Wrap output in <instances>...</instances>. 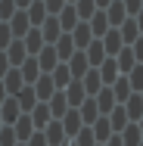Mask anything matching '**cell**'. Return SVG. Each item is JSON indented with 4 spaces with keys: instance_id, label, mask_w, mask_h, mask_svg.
I'll return each mask as SVG.
<instances>
[{
    "instance_id": "obj_1",
    "label": "cell",
    "mask_w": 143,
    "mask_h": 146,
    "mask_svg": "<svg viewBox=\"0 0 143 146\" xmlns=\"http://www.w3.org/2000/svg\"><path fill=\"white\" fill-rule=\"evenodd\" d=\"M34 59H37V65H41L44 75H50V72L59 65V56H56V50H53V44H44V47L34 53Z\"/></svg>"
},
{
    "instance_id": "obj_2",
    "label": "cell",
    "mask_w": 143,
    "mask_h": 146,
    "mask_svg": "<svg viewBox=\"0 0 143 146\" xmlns=\"http://www.w3.org/2000/svg\"><path fill=\"white\" fill-rule=\"evenodd\" d=\"M62 96H65L69 109H78V106L87 100V93H84V87H81V81H78V78H75V81H69V84L62 87Z\"/></svg>"
},
{
    "instance_id": "obj_3",
    "label": "cell",
    "mask_w": 143,
    "mask_h": 146,
    "mask_svg": "<svg viewBox=\"0 0 143 146\" xmlns=\"http://www.w3.org/2000/svg\"><path fill=\"white\" fill-rule=\"evenodd\" d=\"M31 90H34L37 103H47V100L56 93V87H53V78H50V75H37V81L31 84Z\"/></svg>"
},
{
    "instance_id": "obj_4",
    "label": "cell",
    "mask_w": 143,
    "mask_h": 146,
    "mask_svg": "<svg viewBox=\"0 0 143 146\" xmlns=\"http://www.w3.org/2000/svg\"><path fill=\"white\" fill-rule=\"evenodd\" d=\"M25 115L31 118L34 131H44V127H47V124L53 121V115H50V106H47V103H37V106H34L31 112H25Z\"/></svg>"
},
{
    "instance_id": "obj_5",
    "label": "cell",
    "mask_w": 143,
    "mask_h": 146,
    "mask_svg": "<svg viewBox=\"0 0 143 146\" xmlns=\"http://www.w3.org/2000/svg\"><path fill=\"white\" fill-rule=\"evenodd\" d=\"M59 124H62V131H65V137H69V140L84 127V121H81V115H78V109H69L65 115L59 118Z\"/></svg>"
},
{
    "instance_id": "obj_6",
    "label": "cell",
    "mask_w": 143,
    "mask_h": 146,
    "mask_svg": "<svg viewBox=\"0 0 143 146\" xmlns=\"http://www.w3.org/2000/svg\"><path fill=\"white\" fill-rule=\"evenodd\" d=\"M96 72H100V81H103V87H109L115 78L121 75V72H118V65H115V56H106L100 65H96Z\"/></svg>"
},
{
    "instance_id": "obj_7",
    "label": "cell",
    "mask_w": 143,
    "mask_h": 146,
    "mask_svg": "<svg viewBox=\"0 0 143 146\" xmlns=\"http://www.w3.org/2000/svg\"><path fill=\"white\" fill-rule=\"evenodd\" d=\"M6 25H9V31H13V37H22L25 31L31 28V22H28V16H25V9H16L9 19H6Z\"/></svg>"
},
{
    "instance_id": "obj_8",
    "label": "cell",
    "mask_w": 143,
    "mask_h": 146,
    "mask_svg": "<svg viewBox=\"0 0 143 146\" xmlns=\"http://www.w3.org/2000/svg\"><path fill=\"white\" fill-rule=\"evenodd\" d=\"M103 13H106V22H109V28H118V25L128 19V13H124V3H121V0H112V3H109Z\"/></svg>"
},
{
    "instance_id": "obj_9",
    "label": "cell",
    "mask_w": 143,
    "mask_h": 146,
    "mask_svg": "<svg viewBox=\"0 0 143 146\" xmlns=\"http://www.w3.org/2000/svg\"><path fill=\"white\" fill-rule=\"evenodd\" d=\"M53 50H56V56H59V62H65V59L75 53V40H72V34L69 31H62L56 40H53Z\"/></svg>"
},
{
    "instance_id": "obj_10",
    "label": "cell",
    "mask_w": 143,
    "mask_h": 146,
    "mask_svg": "<svg viewBox=\"0 0 143 146\" xmlns=\"http://www.w3.org/2000/svg\"><path fill=\"white\" fill-rule=\"evenodd\" d=\"M9 127H13V134H16V140H19V143H25V140H28L31 134H34V124H31V118L25 115V112H22V115L16 118V121H13Z\"/></svg>"
},
{
    "instance_id": "obj_11",
    "label": "cell",
    "mask_w": 143,
    "mask_h": 146,
    "mask_svg": "<svg viewBox=\"0 0 143 146\" xmlns=\"http://www.w3.org/2000/svg\"><path fill=\"white\" fill-rule=\"evenodd\" d=\"M65 65H69V75H72V78H81V75H84L87 68H90V65H87V56H84V50H75L72 56L65 59Z\"/></svg>"
},
{
    "instance_id": "obj_12",
    "label": "cell",
    "mask_w": 143,
    "mask_h": 146,
    "mask_svg": "<svg viewBox=\"0 0 143 146\" xmlns=\"http://www.w3.org/2000/svg\"><path fill=\"white\" fill-rule=\"evenodd\" d=\"M100 44H103V50H106V56H115L121 47H124V40H121V34H118V28H109L103 37H100Z\"/></svg>"
},
{
    "instance_id": "obj_13",
    "label": "cell",
    "mask_w": 143,
    "mask_h": 146,
    "mask_svg": "<svg viewBox=\"0 0 143 146\" xmlns=\"http://www.w3.org/2000/svg\"><path fill=\"white\" fill-rule=\"evenodd\" d=\"M19 40H22V47H25V53H28V56H34V53H37V50L44 47V37H41V28H28L25 34H22V37H19Z\"/></svg>"
},
{
    "instance_id": "obj_14",
    "label": "cell",
    "mask_w": 143,
    "mask_h": 146,
    "mask_svg": "<svg viewBox=\"0 0 143 146\" xmlns=\"http://www.w3.org/2000/svg\"><path fill=\"white\" fill-rule=\"evenodd\" d=\"M44 137H47V146H62L69 137H65V131H62V124H59V118H53L47 127H44Z\"/></svg>"
},
{
    "instance_id": "obj_15",
    "label": "cell",
    "mask_w": 143,
    "mask_h": 146,
    "mask_svg": "<svg viewBox=\"0 0 143 146\" xmlns=\"http://www.w3.org/2000/svg\"><path fill=\"white\" fill-rule=\"evenodd\" d=\"M56 22H59V28H62V31H72L75 25H78V22H81V19H78L75 6H72V3H65V6H62V9L56 13Z\"/></svg>"
},
{
    "instance_id": "obj_16",
    "label": "cell",
    "mask_w": 143,
    "mask_h": 146,
    "mask_svg": "<svg viewBox=\"0 0 143 146\" xmlns=\"http://www.w3.org/2000/svg\"><path fill=\"white\" fill-rule=\"evenodd\" d=\"M0 84H3V90H6V96H13V93H19V90L25 87V81H22L19 68H9V72L0 78Z\"/></svg>"
},
{
    "instance_id": "obj_17",
    "label": "cell",
    "mask_w": 143,
    "mask_h": 146,
    "mask_svg": "<svg viewBox=\"0 0 143 146\" xmlns=\"http://www.w3.org/2000/svg\"><path fill=\"white\" fill-rule=\"evenodd\" d=\"M3 53H6V59H9V65H13V68H19V65L28 59V53H25V47H22V40H19V37H13V44H9Z\"/></svg>"
},
{
    "instance_id": "obj_18",
    "label": "cell",
    "mask_w": 143,
    "mask_h": 146,
    "mask_svg": "<svg viewBox=\"0 0 143 146\" xmlns=\"http://www.w3.org/2000/svg\"><path fill=\"white\" fill-rule=\"evenodd\" d=\"M84 56H87V65H90V68H96V65L106 59V50H103L100 37H93V40H90V44L84 47Z\"/></svg>"
},
{
    "instance_id": "obj_19",
    "label": "cell",
    "mask_w": 143,
    "mask_h": 146,
    "mask_svg": "<svg viewBox=\"0 0 143 146\" xmlns=\"http://www.w3.org/2000/svg\"><path fill=\"white\" fill-rule=\"evenodd\" d=\"M37 28H41V37H44V44H53L59 34H62V28H59V22H56V16H47V19L37 25Z\"/></svg>"
},
{
    "instance_id": "obj_20",
    "label": "cell",
    "mask_w": 143,
    "mask_h": 146,
    "mask_svg": "<svg viewBox=\"0 0 143 146\" xmlns=\"http://www.w3.org/2000/svg\"><path fill=\"white\" fill-rule=\"evenodd\" d=\"M78 81H81V87H84V93H87V96L100 93V87H103V81H100V72H96V68H87V72L78 78Z\"/></svg>"
},
{
    "instance_id": "obj_21",
    "label": "cell",
    "mask_w": 143,
    "mask_h": 146,
    "mask_svg": "<svg viewBox=\"0 0 143 146\" xmlns=\"http://www.w3.org/2000/svg\"><path fill=\"white\" fill-rule=\"evenodd\" d=\"M19 115H22V109H19L16 96H6V100L0 103V118H3V124H13Z\"/></svg>"
},
{
    "instance_id": "obj_22",
    "label": "cell",
    "mask_w": 143,
    "mask_h": 146,
    "mask_svg": "<svg viewBox=\"0 0 143 146\" xmlns=\"http://www.w3.org/2000/svg\"><path fill=\"white\" fill-rule=\"evenodd\" d=\"M121 106H124V112H128V121H140V115H143V96L140 93H131Z\"/></svg>"
},
{
    "instance_id": "obj_23",
    "label": "cell",
    "mask_w": 143,
    "mask_h": 146,
    "mask_svg": "<svg viewBox=\"0 0 143 146\" xmlns=\"http://www.w3.org/2000/svg\"><path fill=\"white\" fill-rule=\"evenodd\" d=\"M19 75H22V81H25V84H34V81H37V75H44V72H41L37 59H34V56H28L22 65H19Z\"/></svg>"
},
{
    "instance_id": "obj_24",
    "label": "cell",
    "mask_w": 143,
    "mask_h": 146,
    "mask_svg": "<svg viewBox=\"0 0 143 146\" xmlns=\"http://www.w3.org/2000/svg\"><path fill=\"white\" fill-rule=\"evenodd\" d=\"M90 131H93V140L96 143H106L109 137H112V124H109V118L106 115H100L93 124H90Z\"/></svg>"
},
{
    "instance_id": "obj_25",
    "label": "cell",
    "mask_w": 143,
    "mask_h": 146,
    "mask_svg": "<svg viewBox=\"0 0 143 146\" xmlns=\"http://www.w3.org/2000/svg\"><path fill=\"white\" fill-rule=\"evenodd\" d=\"M69 34H72V40H75V50H84L87 44L93 40V34H90V28H87V22H78Z\"/></svg>"
},
{
    "instance_id": "obj_26",
    "label": "cell",
    "mask_w": 143,
    "mask_h": 146,
    "mask_svg": "<svg viewBox=\"0 0 143 146\" xmlns=\"http://www.w3.org/2000/svg\"><path fill=\"white\" fill-rule=\"evenodd\" d=\"M106 118H109V124H112V134H121V127H124V124H131V121H128V112H124V106H121V103L112 106Z\"/></svg>"
},
{
    "instance_id": "obj_27",
    "label": "cell",
    "mask_w": 143,
    "mask_h": 146,
    "mask_svg": "<svg viewBox=\"0 0 143 146\" xmlns=\"http://www.w3.org/2000/svg\"><path fill=\"white\" fill-rule=\"evenodd\" d=\"M25 16H28L31 28H37L44 19H47V9H44V0H31L28 6H25Z\"/></svg>"
},
{
    "instance_id": "obj_28",
    "label": "cell",
    "mask_w": 143,
    "mask_h": 146,
    "mask_svg": "<svg viewBox=\"0 0 143 146\" xmlns=\"http://www.w3.org/2000/svg\"><path fill=\"white\" fill-rule=\"evenodd\" d=\"M87 28H90V34H93V37H103V34L109 31V22H106V13H103V9H96V13H93V16L87 19Z\"/></svg>"
},
{
    "instance_id": "obj_29",
    "label": "cell",
    "mask_w": 143,
    "mask_h": 146,
    "mask_svg": "<svg viewBox=\"0 0 143 146\" xmlns=\"http://www.w3.org/2000/svg\"><path fill=\"white\" fill-rule=\"evenodd\" d=\"M93 103H96V109H100V115H109V109L112 106H118L112 96V90L109 87H100V93H93Z\"/></svg>"
},
{
    "instance_id": "obj_30",
    "label": "cell",
    "mask_w": 143,
    "mask_h": 146,
    "mask_svg": "<svg viewBox=\"0 0 143 146\" xmlns=\"http://www.w3.org/2000/svg\"><path fill=\"white\" fill-rule=\"evenodd\" d=\"M118 34H121V40H124V47L128 44H134L137 37H140V28H137V22H134V16H128L121 25H118Z\"/></svg>"
},
{
    "instance_id": "obj_31",
    "label": "cell",
    "mask_w": 143,
    "mask_h": 146,
    "mask_svg": "<svg viewBox=\"0 0 143 146\" xmlns=\"http://www.w3.org/2000/svg\"><path fill=\"white\" fill-rule=\"evenodd\" d=\"M109 90H112L115 103H124V100H128V96L134 93V90H131V84H128V78H124V75H118V78H115L112 84H109Z\"/></svg>"
},
{
    "instance_id": "obj_32",
    "label": "cell",
    "mask_w": 143,
    "mask_h": 146,
    "mask_svg": "<svg viewBox=\"0 0 143 146\" xmlns=\"http://www.w3.org/2000/svg\"><path fill=\"white\" fill-rule=\"evenodd\" d=\"M13 96H16V103H19V109H22V112H31V109L37 106V96H34L31 84H25V87L19 90V93H13Z\"/></svg>"
},
{
    "instance_id": "obj_33",
    "label": "cell",
    "mask_w": 143,
    "mask_h": 146,
    "mask_svg": "<svg viewBox=\"0 0 143 146\" xmlns=\"http://www.w3.org/2000/svg\"><path fill=\"white\" fill-rule=\"evenodd\" d=\"M115 65H118L121 75H128V72L137 65V59H134V53H131V47H121V50L115 53Z\"/></svg>"
},
{
    "instance_id": "obj_34",
    "label": "cell",
    "mask_w": 143,
    "mask_h": 146,
    "mask_svg": "<svg viewBox=\"0 0 143 146\" xmlns=\"http://www.w3.org/2000/svg\"><path fill=\"white\" fill-rule=\"evenodd\" d=\"M78 115H81V121H84V124H93V121L100 118V109H96V103H93V96H87L84 103L78 106Z\"/></svg>"
},
{
    "instance_id": "obj_35",
    "label": "cell",
    "mask_w": 143,
    "mask_h": 146,
    "mask_svg": "<svg viewBox=\"0 0 143 146\" xmlns=\"http://www.w3.org/2000/svg\"><path fill=\"white\" fill-rule=\"evenodd\" d=\"M118 137H121V143H124V146H140V143H143V137H140V127H137L134 121H131V124H124Z\"/></svg>"
},
{
    "instance_id": "obj_36",
    "label": "cell",
    "mask_w": 143,
    "mask_h": 146,
    "mask_svg": "<svg viewBox=\"0 0 143 146\" xmlns=\"http://www.w3.org/2000/svg\"><path fill=\"white\" fill-rule=\"evenodd\" d=\"M47 106H50V115L53 118H62L65 112H69V103H65V96H62V90H56L50 100H47Z\"/></svg>"
},
{
    "instance_id": "obj_37",
    "label": "cell",
    "mask_w": 143,
    "mask_h": 146,
    "mask_svg": "<svg viewBox=\"0 0 143 146\" xmlns=\"http://www.w3.org/2000/svg\"><path fill=\"white\" fill-rule=\"evenodd\" d=\"M50 78H53V87H56V90H62L65 84H69V81H75V78L69 75V65H65V62H59L56 68L50 72Z\"/></svg>"
},
{
    "instance_id": "obj_38",
    "label": "cell",
    "mask_w": 143,
    "mask_h": 146,
    "mask_svg": "<svg viewBox=\"0 0 143 146\" xmlns=\"http://www.w3.org/2000/svg\"><path fill=\"white\" fill-rule=\"evenodd\" d=\"M124 78H128V84H131V90H134V93H140V90H143V62H137V65L124 75Z\"/></svg>"
},
{
    "instance_id": "obj_39",
    "label": "cell",
    "mask_w": 143,
    "mask_h": 146,
    "mask_svg": "<svg viewBox=\"0 0 143 146\" xmlns=\"http://www.w3.org/2000/svg\"><path fill=\"white\" fill-rule=\"evenodd\" d=\"M72 6H75V13H78V19H81V22H87V19L96 13V3H93V0H75Z\"/></svg>"
},
{
    "instance_id": "obj_40",
    "label": "cell",
    "mask_w": 143,
    "mask_h": 146,
    "mask_svg": "<svg viewBox=\"0 0 143 146\" xmlns=\"http://www.w3.org/2000/svg\"><path fill=\"white\" fill-rule=\"evenodd\" d=\"M72 143H75V146H93V143H96V140H93V131H90V124H84V127H81V131L72 137Z\"/></svg>"
},
{
    "instance_id": "obj_41",
    "label": "cell",
    "mask_w": 143,
    "mask_h": 146,
    "mask_svg": "<svg viewBox=\"0 0 143 146\" xmlns=\"http://www.w3.org/2000/svg\"><path fill=\"white\" fill-rule=\"evenodd\" d=\"M19 140H16V134H13V127L9 124H3L0 127V146H16Z\"/></svg>"
},
{
    "instance_id": "obj_42",
    "label": "cell",
    "mask_w": 143,
    "mask_h": 146,
    "mask_svg": "<svg viewBox=\"0 0 143 146\" xmlns=\"http://www.w3.org/2000/svg\"><path fill=\"white\" fill-rule=\"evenodd\" d=\"M16 13V0H0V22H6Z\"/></svg>"
},
{
    "instance_id": "obj_43",
    "label": "cell",
    "mask_w": 143,
    "mask_h": 146,
    "mask_svg": "<svg viewBox=\"0 0 143 146\" xmlns=\"http://www.w3.org/2000/svg\"><path fill=\"white\" fill-rule=\"evenodd\" d=\"M9 44H13V31H9L6 22H0V50H6Z\"/></svg>"
},
{
    "instance_id": "obj_44",
    "label": "cell",
    "mask_w": 143,
    "mask_h": 146,
    "mask_svg": "<svg viewBox=\"0 0 143 146\" xmlns=\"http://www.w3.org/2000/svg\"><path fill=\"white\" fill-rule=\"evenodd\" d=\"M62 6H65V0H44V9H47V16H56Z\"/></svg>"
},
{
    "instance_id": "obj_45",
    "label": "cell",
    "mask_w": 143,
    "mask_h": 146,
    "mask_svg": "<svg viewBox=\"0 0 143 146\" xmlns=\"http://www.w3.org/2000/svg\"><path fill=\"white\" fill-rule=\"evenodd\" d=\"M25 146H47V137H44V131H34L28 140H25Z\"/></svg>"
},
{
    "instance_id": "obj_46",
    "label": "cell",
    "mask_w": 143,
    "mask_h": 146,
    "mask_svg": "<svg viewBox=\"0 0 143 146\" xmlns=\"http://www.w3.org/2000/svg\"><path fill=\"white\" fill-rule=\"evenodd\" d=\"M128 47H131V53H134V59H137V62H143V34L137 37V40H134V44H128Z\"/></svg>"
},
{
    "instance_id": "obj_47",
    "label": "cell",
    "mask_w": 143,
    "mask_h": 146,
    "mask_svg": "<svg viewBox=\"0 0 143 146\" xmlns=\"http://www.w3.org/2000/svg\"><path fill=\"white\" fill-rule=\"evenodd\" d=\"M121 3H124V13H128V16H134V13L143 6V0H121Z\"/></svg>"
},
{
    "instance_id": "obj_48",
    "label": "cell",
    "mask_w": 143,
    "mask_h": 146,
    "mask_svg": "<svg viewBox=\"0 0 143 146\" xmlns=\"http://www.w3.org/2000/svg\"><path fill=\"white\" fill-rule=\"evenodd\" d=\"M9 68H13V65H9V59H6V53L0 50V78H3V75L9 72Z\"/></svg>"
},
{
    "instance_id": "obj_49",
    "label": "cell",
    "mask_w": 143,
    "mask_h": 146,
    "mask_svg": "<svg viewBox=\"0 0 143 146\" xmlns=\"http://www.w3.org/2000/svg\"><path fill=\"white\" fill-rule=\"evenodd\" d=\"M134 22H137V28H140V34H143V6L134 13Z\"/></svg>"
},
{
    "instance_id": "obj_50",
    "label": "cell",
    "mask_w": 143,
    "mask_h": 146,
    "mask_svg": "<svg viewBox=\"0 0 143 146\" xmlns=\"http://www.w3.org/2000/svg\"><path fill=\"white\" fill-rule=\"evenodd\" d=\"M103 146H124V143H121V137H118V134H112V137H109Z\"/></svg>"
},
{
    "instance_id": "obj_51",
    "label": "cell",
    "mask_w": 143,
    "mask_h": 146,
    "mask_svg": "<svg viewBox=\"0 0 143 146\" xmlns=\"http://www.w3.org/2000/svg\"><path fill=\"white\" fill-rule=\"evenodd\" d=\"M93 3H96V9H106V6L112 3V0H93Z\"/></svg>"
},
{
    "instance_id": "obj_52",
    "label": "cell",
    "mask_w": 143,
    "mask_h": 146,
    "mask_svg": "<svg viewBox=\"0 0 143 146\" xmlns=\"http://www.w3.org/2000/svg\"><path fill=\"white\" fill-rule=\"evenodd\" d=\"M28 3H31V0H16V9H25Z\"/></svg>"
},
{
    "instance_id": "obj_53",
    "label": "cell",
    "mask_w": 143,
    "mask_h": 146,
    "mask_svg": "<svg viewBox=\"0 0 143 146\" xmlns=\"http://www.w3.org/2000/svg\"><path fill=\"white\" fill-rule=\"evenodd\" d=\"M134 124H137V127H140V137H143V115H140V121H134Z\"/></svg>"
},
{
    "instance_id": "obj_54",
    "label": "cell",
    "mask_w": 143,
    "mask_h": 146,
    "mask_svg": "<svg viewBox=\"0 0 143 146\" xmlns=\"http://www.w3.org/2000/svg\"><path fill=\"white\" fill-rule=\"evenodd\" d=\"M3 100H6V90H3V84H0V103H3Z\"/></svg>"
},
{
    "instance_id": "obj_55",
    "label": "cell",
    "mask_w": 143,
    "mask_h": 146,
    "mask_svg": "<svg viewBox=\"0 0 143 146\" xmlns=\"http://www.w3.org/2000/svg\"><path fill=\"white\" fill-rule=\"evenodd\" d=\"M62 146H75V143H72V140H65V143H62Z\"/></svg>"
},
{
    "instance_id": "obj_56",
    "label": "cell",
    "mask_w": 143,
    "mask_h": 146,
    "mask_svg": "<svg viewBox=\"0 0 143 146\" xmlns=\"http://www.w3.org/2000/svg\"><path fill=\"white\" fill-rule=\"evenodd\" d=\"M0 127H3V118H0Z\"/></svg>"
},
{
    "instance_id": "obj_57",
    "label": "cell",
    "mask_w": 143,
    "mask_h": 146,
    "mask_svg": "<svg viewBox=\"0 0 143 146\" xmlns=\"http://www.w3.org/2000/svg\"><path fill=\"white\" fill-rule=\"evenodd\" d=\"M65 3H75V0H65Z\"/></svg>"
},
{
    "instance_id": "obj_58",
    "label": "cell",
    "mask_w": 143,
    "mask_h": 146,
    "mask_svg": "<svg viewBox=\"0 0 143 146\" xmlns=\"http://www.w3.org/2000/svg\"><path fill=\"white\" fill-rule=\"evenodd\" d=\"M16 146H25V143H16Z\"/></svg>"
},
{
    "instance_id": "obj_59",
    "label": "cell",
    "mask_w": 143,
    "mask_h": 146,
    "mask_svg": "<svg viewBox=\"0 0 143 146\" xmlns=\"http://www.w3.org/2000/svg\"><path fill=\"white\" fill-rule=\"evenodd\" d=\"M93 146H103V143H93Z\"/></svg>"
},
{
    "instance_id": "obj_60",
    "label": "cell",
    "mask_w": 143,
    "mask_h": 146,
    "mask_svg": "<svg viewBox=\"0 0 143 146\" xmlns=\"http://www.w3.org/2000/svg\"><path fill=\"white\" fill-rule=\"evenodd\" d=\"M140 96H143V90H140Z\"/></svg>"
},
{
    "instance_id": "obj_61",
    "label": "cell",
    "mask_w": 143,
    "mask_h": 146,
    "mask_svg": "<svg viewBox=\"0 0 143 146\" xmlns=\"http://www.w3.org/2000/svg\"><path fill=\"white\" fill-rule=\"evenodd\" d=\"M140 146H143V143H140Z\"/></svg>"
}]
</instances>
